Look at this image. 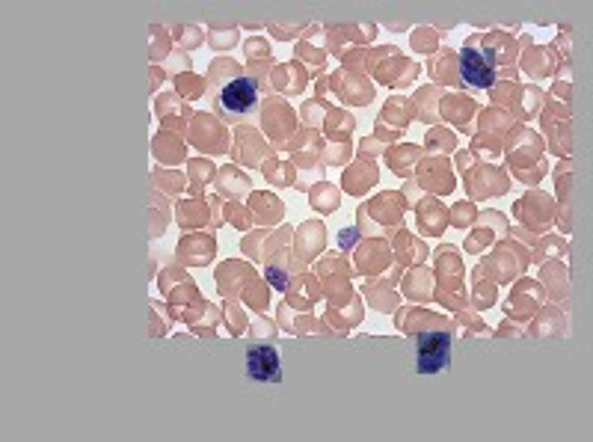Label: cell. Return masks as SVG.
Returning <instances> with one entry per match:
<instances>
[{
  "label": "cell",
  "instance_id": "6da1fadb",
  "mask_svg": "<svg viewBox=\"0 0 593 442\" xmlns=\"http://www.w3.org/2000/svg\"><path fill=\"white\" fill-rule=\"evenodd\" d=\"M211 107L220 119L241 125V122H255L261 110L258 98V84L250 75H235L232 81H223L211 95Z\"/></svg>",
  "mask_w": 593,
  "mask_h": 442
},
{
  "label": "cell",
  "instance_id": "7a4b0ae2",
  "mask_svg": "<svg viewBox=\"0 0 593 442\" xmlns=\"http://www.w3.org/2000/svg\"><path fill=\"white\" fill-rule=\"evenodd\" d=\"M451 362V333L442 330H427L419 333L416 342V368L419 374H439Z\"/></svg>",
  "mask_w": 593,
  "mask_h": 442
},
{
  "label": "cell",
  "instance_id": "3957f363",
  "mask_svg": "<svg viewBox=\"0 0 593 442\" xmlns=\"http://www.w3.org/2000/svg\"><path fill=\"white\" fill-rule=\"evenodd\" d=\"M460 78L475 89H490L496 84V57L490 51L463 48L460 54Z\"/></svg>",
  "mask_w": 593,
  "mask_h": 442
},
{
  "label": "cell",
  "instance_id": "277c9868",
  "mask_svg": "<svg viewBox=\"0 0 593 442\" xmlns=\"http://www.w3.org/2000/svg\"><path fill=\"white\" fill-rule=\"evenodd\" d=\"M247 374L255 383H279L282 380V365H279V351L270 345H253L247 351Z\"/></svg>",
  "mask_w": 593,
  "mask_h": 442
},
{
  "label": "cell",
  "instance_id": "5b68a950",
  "mask_svg": "<svg viewBox=\"0 0 593 442\" xmlns=\"http://www.w3.org/2000/svg\"><path fill=\"white\" fill-rule=\"evenodd\" d=\"M267 279H270L276 288H285V276H282L279 270H270V273H267Z\"/></svg>",
  "mask_w": 593,
  "mask_h": 442
}]
</instances>
